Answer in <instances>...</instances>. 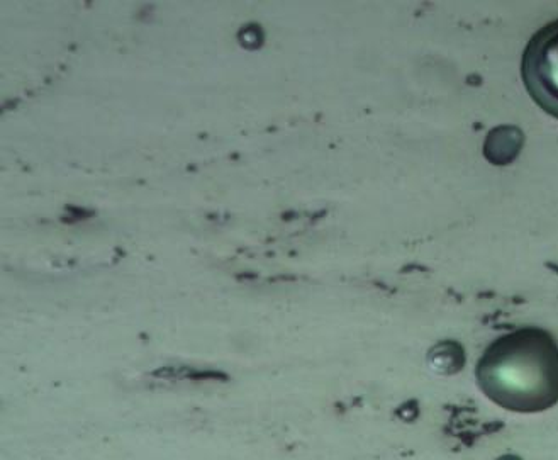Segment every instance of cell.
I'll return each instance as SVG.
<instances>
[{
    "label": "cell",
    "instance_id": "obj_1",
    "mask_svg": "<svg viewBox=\"0 0 558 460\" xmlns=\"http://www.w3.org/2000/svg\"><path fill=\"white\" fill-rule=\"evenodd\" d=\"M482 391L503 408L540 411L558 401V343L542 328L497 338L477 364Z\"/></svg>",
    "mask_w": 558,
    "mask_h": 460
},
{
    "label": "cell",
    "instance_id": "obj_2",
    "mask_svg": "<svg viewBox=\"0 0 558 460\" xmlns=\"http://www.w3.org/2000/svg\"><path fill=\"white\" fill-rule=\"evenodd\" d=\"M521 75L536 104L558 119V19L531 38L521 62Z\"/></svg>",
    "mask_w": 558,
    "mask_h": 460
}]
</instances>
